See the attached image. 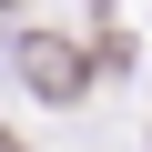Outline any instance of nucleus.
Returning <instances> with one entry per match:
<instances>
[{"label": "nucleus", "mask_w": 152, "mask_h": 152, "mask_svg": "<svg viewBox=\"0 0 152 152\" xmlns=\"http://www.w3.org/2000/svg\"><path fill=\"white\" fill-rule=\"evenodd\" d=\"M31 81H41V91H71L81 71H71V51H31Z\"/></svg>", "instance_id": "1"}, {"label": "nucleus", "mask_w": 152, "mask_h": 152, "mask_svg": "<svg viewBox=\"0 0 152 152\" xmlns=\"http://www.w3.org/2000/svg\"><path fill=\"white\" fill-rule=\"evenodd\" d=\"M0 152H20V142H0Z\"/></svg>", "instance_id": "2"}]
</instances>
